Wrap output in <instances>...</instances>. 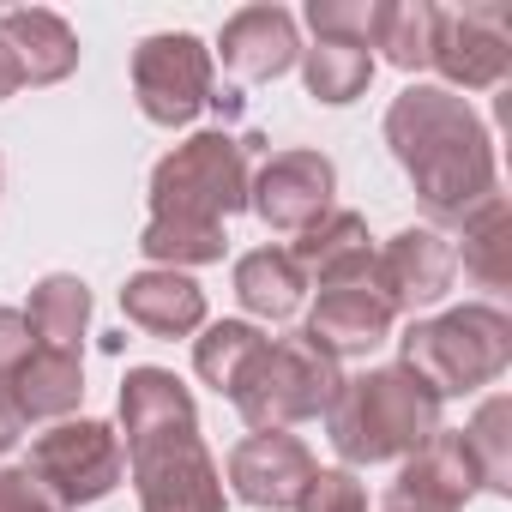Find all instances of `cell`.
Returning a JSON list of instances; mask_svg holds the SVG:
<instances>
[{
	"label": "cell",
	"mask_w": 512,
	"mask_h": 512,
	"mask_svg": "<svg viewBox=\"0 0 512 512\" xmlns=\"http://www.w3.org/2000/svg\"><path fill=\"white\" fill-rule=\"evenodd\" d=\"M247 205V145L229 133H199L169 151L151 175V223H145V260L205 266L223 260V217Z\"/></svg>",
	"instance_id": "1"
},
{
	"label": "cell",
	"mask_w": 512,
	"mask_h": 512,
	"mask_svg": "<svg viewBox=\"0 0 512 512\" xmlns=\"http://www.w3.org/2000/svg\"><path fill=\"white\" fill-rule=\"evenodd\" d=\"M386 139L440 223H464L470 211L494 199V151L458 91L410 85L386 109Z\"/></svg>",
	"instance_id": "2"
},
{
	"label": "cell",
	"mask_w": 512,
	"mask_h": 512,
	"mask_svg": "<svg viewBox=\"0 0 512 512\" xmlns=\"http://www.w3.org/2000/svg\"><path fill=\"white\" fill-rule=\"evenodd\" d=\"M127 464L139 482V512H223V482L199 446L193 398L163 368H133L121 386Z\"/></svg>",
	"instance_id": "3"
},
{
	"label": "cell",
	"mask_w": 512,
	"mask_h": 512,
	"mask_svg": "<svg viewBox=\"0 0 512 512\" xmlns=\"http://www.w3.org/2000/svg\"><path fill=\"white\" fill-rule=\"evenodd\" d=\"M326 428L350 464H386L422 452L440 434V398L410 368H374L338 386V398L326 404Z\"/></svg>",
	"instance_id": "4"
},
{
	"label": "cell",
	"mask_w": 512,
	"mask_h": 512,
	"mask_svg": "<svg viewBox=\"0 0 512 512\" xmlns=\"http://www.w3.org/2000/svg\"><path fill=\"white\" fill-rule=\"evenodd\" d=\"M338 356L320 350L308 332H290V338H260V350L247 356V368L235 374L229 386V404L260 428V434H284L290 422H308L320 416L332 398H338Z\"/></svg>",
	"instance_id": "5"
},
{
	"label": "cell",
	"mask_w": 512,
	"mask_h": 512,
	"mask_svg": "<svg viewBox=\"0 0 512 512\" xmlns=\"http://www.w3.org/2000/svg\"><path fill=\"white\" fill-rule=\"evenodd\" d=\"M512 362V320L500 308H452L428 326L404 332V368L434 392H476L488 380H500Z\"/></svg>",
	"instance_id": "6"
},
{
	"label": "cell",
	"mask_w": 512,
	"mask_h": 512,
	"mask_svg": "<svg viewBox=\"0 0 512 512\" xmlns=\"http://www.w3.org/2000/svg\"><path fill=\"white\" fill-rule=\"evenodd\" d=\"M25 470L55 506H85V500H103L121 482L127 452H121V434L103 428V422H61V428L37 434Z\"/></svg>",
	"instance_id": "7"
},
{
	"label": "cell",
	"mask_w": 512,
	"mask_h": 512,
	"mask_svg": "<svg viewBox=\"0 0 512 512\" xmlns=\"http://www.w3.org/2000/svg\"><path fill=\"white\" fill-rule=\"evenodd\" d=\"M133 91H139L145 121H157V127L193 121L211 103V49L187 31L145 37L133 55Z\"/></svg>",
	"instance_id": "8"
},
{
	"label": "cell",
	"mask_w": 512,
	"mask_h": 512,
	"mask_svg": "<svg viewBox=\"0 0 512 512\" xmlns=\"http://www.w3.org/2000/svg\"><path fill=\"white\" fill-rule=\"evenodd\" d=\"M428 67L464 91H494L512 73V13L506 7H434Z\"/></svg>",
	"instance_id": "9"
},
{
	"label": "cell",
	"mask_w": 512,
	"mask_h": 512,
	"mask_svg": "<svg viewBox=\"0 0 512 512\" xmlns=\"http://www.w3.org/2000/svg\"><path fill=\"white\" fill-rule=\"evenodd\" d=\"M332 187L338 175L320 151H278L260 169V181H247V199L278 235H302L314 217L332 211Z\"/></svg>",
	"instance_id": "10"
},
{
	"label": "cell",
	"mask_w": 512,
	"mask_h": 512,
	"mask_svg": "<svg viewBox=\"0 0 512 512\" xmlns=\"http://www.w3.org/2000/svg\"><path fill=\"white\" fill-rule=\"evenodd\" d=\"M452 272H458V253L446 235L434 229H404L386 241V253H374V290L392 302V314L404 308H428L452 290Z\"/></svg>",
	"instance_id": "11"
},
{
	"label": "cell",
	"mask_w": 512,
	"mask_h": 512,
	"mask_svg": "<svg viewBox=\"0 0 512 512\" xmlns=\"http://www.w3.org/2000/svg\"><path fill=\"white\" fill-rule=\"evenodd\" d=\"M314 482V458L296 434H253L229 452V488L247 500V506H296L302 488Z\"/></svg>",
	"instance_id": "12"
},
{
	"label": "cell",
	"mask_w": 512,
	"mask_h": 512,
	"mask_svg": "<svg viewBox=\"0 0 512 512\" xmlns=\"http://www.w3.org/2000/svg\"><path fill=\"white\" fill-rule=\"evenodd\" d=\"M290 260H296V272H302L308 284H320V290H338V284H362V278L374 272L368 223H362L356 211H326V217H314V223L296 235Z\"/></svg>",
	"instance_id": "13"
},
{
	"label": "cell",
	"mask_w": 512,
	"mask_h": 512,
	"mask_svg": "<svg viewBox=\"0 0 512 512\" xmlns=\"http://www.w3.org/2000/svg\"><path fill=\"white\" fill-rule=\"evenodd\" d=\"M392 320H398L392 302L374 290V278H362V284L320 290V308H314V320H308V338H314L320 350H332V356H362V350L386 344Z\"/></svg>",
	"instance_id": "14"
},
{
	"label": "cell",
	"mask_w": 512,
	"mask_h": 512,
	"mask_svg": "<svg viewBox=\"0 0 512 512\" xmlns=\"http://www.w3.org/2000/svg\"><path fill=\"white\" fill-rule=\"evenodd\" d=\"M0 43H7L19 79H31V85H55L79 61V43H73L67 19H55L43 7H0Z\"/></svg>",
	"instance_id": "15"
},
{
	"label": "cell",
	"mask_w": 512,
	"mask_h": 512,
	"mask_svg": "<svg viewBox=\"0 0 512 512\" xmlns=\"http://www.w3.org/2000/svg\"><path fill=\"white\" fill-rule=\"evenodd\" d=\"M296 19L284 7H247L223 25V67L241 79H278L296 61Z\"/></svg>",
	"instance_id": "16"
},
{
	"label": "cell",
	"mask_w": 512,
	"mask_h": 512,
	"mask_svg": "<svg viewBox=\"0 0 512 512\" xmlns=\"http://www.w3.org/2000/svg\"><path fill=\"white\" fill-rule=\"evenodd\" d=\"M392 488H398V494H416V500H434V506H446V512H458V506L482 488V470H476L464 434H446V428H440L422 452H410V464H404V476H398Z\"/></svg>",
	"instance_id": "17"
},
{
	"label": "cell",
	"mask_w": 512,
	"mask_h": 512,
	"mask_svg": "<svg viewBox=\"0 0 512 512\" xmlns=\"http://www.w3.org/2000/svg\"><path fill=\"white\" fill-rule=\"evenodd\" d=\"M121 308H127V320H133L139 332H151V338H187V332H199V320H205V296H199V284L181 278V272H139V278L121 290Z\"/></svg>",
	"instance_id": "18"
},
{
	"label": "cell",
	"mask_w": 512,
	"mask_h": 512,
	"mask_svg": "<svg viewBox=\"0 0 512 512\" xmlns=\"http://www.w3.org/2000/svg\"><path fill=\"white\" fill-rule=\"evenodd\" d=\"M7 392H13V404H19L25 422H55V416H67V410L79 404V392H85V380H79V350H49V344H37V350L7 374Z\"/></svg>",
	"instance_id": "19"
},
{
	"label": "cell",
	"mask_w": 512,
	"mask_h": 512,
	"mask_svg": "<svg viewBox=\"0 0 512 512\" xmlns=\"http://www.w3.org/2000/svg\"><path fill=\"white\" fill-rule=\"evenodd\" d=\"M302 290H308V278L296 272L290 247H260V253H247L235 266V296L260 320H290L302 308Z\"/></svg>",
	"instance_id": "20"
},
{
	"label": "cell",
	"mask_w": 512,
	"mask_h": 512,
	"mask_svg": "<svg viewBox=\"0 0 512 512\" xmlns=\"http://www.w3.org/2000/svg\"><path fill=\"white\" fill-rule=\"evenodd\" d=\"M506 235H512V217H506V199L494 193L482 211L464 217V247H452L458 260H464V272L476 284H488V290H500L512 278V241Z\"/></svg>",
	"instance_id": "21"
},
{
	"label": "cell",
	"mask_w": 512,
	"mask_h": 512,
	"mask_svg": "<svg viewBox=\"0 0 512 512\" xmlns=\"http://www.w3.org/2000/svg\"><path fill=\"white\" fill-rule=\"evenodd\" d=\"M85 314H91V290L79 284V278H43L37 284V296H31V308H25V320H31V332H37V344H49V350H79V332H85Z\"/></svg>",
	"instance_id": "22"
},
{
	"label": "cell",
	"mask_w": 512,
	"mask_h": 512,
	"mask_svg": "<svg viewBox=\"0 0 512 512\" xmlns=\"http://www.w3.org/2000/svg\"><path fill=\"white\" fill-rule=\"evenodd\" d=\"M368 79H374V55L368 49H356V43H320V49H308V91L320 103H350V97L368 91Z\"/></svg>",
	"instance_id": "23"
},
{
	"label": "cell",
	"mask_w": 512,
	"mask_h": 512,
	"mask_svg": "<svg viewBox=\"0 0 512 512\" xmlns=\"http://www.w3.org/2000/svg\"><path fill=\"white\" fill-rule=\"evenodd\" d=\"M428 37H434V7H386L380 0V25H374V49H386V61L392 67H404V73H416V67H428Z\"/></svg>",
	"instance_id": "24"
},
{
	"label": "cell",
	"mask_w": 512,
	"mask_h": 512,
	"mask_svg": "<svg viewBox=\"0 0 512 512\" xmlns=\"http://www.w3.org/2000/svg\"><path fill=\"white\" fill-rule=\"evenodd\" d=\"M253 350H260V332L223 320V326H211V332L199 338L193 368H199V380H205V386H217V392L229 398V386H235V374L247 368V356H253Z\"/></svg>",
	"instance_id": "25"
},
{
	"label": "cell",
	"mask_w": 512,
	"mask_h": 512,
	"mask_svg": "<svg viewBox=\"0 0 512 512\" xmlns=\"http://www.w3.org/2000/svg\"><path fill=\"white\" fill-rule=\"evenodd\" d=\"M506 422H512V404L506 398H488L482 410H476V422L464 428V446H470V458H476V470H482V488H512L506 476H512V458H506Z\"/></svg>",
	"instance_id": "26"
},
{
	"label": "cell",
	"mask_w": 512,
	"mask_h": 512,
	"mask_svg": "<svg viewBox=\"0 0 512 512\" xmlns=\"http://www.w3.org/2000/svg\"><path fill=\"white\" fill-rule=\"evenodd\" d=\"M308 25L320 31V43H356L374 55V25H380V0H314Z\"/></svg>",
	"instance_id": "27"
},
{
	"label": "cell",
	"mask_w": 512,
	"mask_h": 512,
	"mask_svg": "<svg viewBox=\"0 0 512 512\" xmlns=\"http://www.w3.org/2000/svg\"><path fill=\"white\" fill-rule=\"evenodd\" d=\"M296 512H368V488L350 470H314V482L302 488Z\"/></svg>",
	"instance_id": "28"
},
{
	"label": "cell",
	"mask_w": 512,
	"mask_h": 512,
	"mask_svg": "<svg viewBox=\"0 0 512 512\" xmlns=\"http://www.w3.org/2000/svg\"><path fill=\"white\" fill-rule=\"evenodd\" d=\"M37 350V332H31V320L19 314V308H0V380H7L25 356Z\"/></svg>",
	"instance_id": "29"
},
{
	"label": "cell",
	"mask_w": 512,
	"mask_h": 512,
	"mask_svg": "<svg viewBox=\"0 0 512 512\" xmlns=\"http://www.w3.org/2000/svg\"><path fill=\"white\" fill-rule=\"evenodd\" d=\"M0 512H61V506L31 482V470H0Z\"/></svg>",
	"instance_id": "30"
},
{
	"label": "cell",
	"mask_w": 512,
	"mask_h": 512,
	"mask_svg": "<svg viewBox=\"0 0 512 512\" xmlns=\"http://www.w3.org/2000/svg\"><path fill=\"white\" fill-rule=\"evenodd\" d=\"M19 428H25V416H19V404H13V392H7V380H0V452L19 440Z\"/></svg>",
	"instance_id": "31"
},
{
	"label": "cell",
	"mask_w": 512,
	"mask_h": 512,
	"mask_svg": "<svg viewBox=\"0 0 512 512\" xmlns=\"http://www.w3.org/2000/svg\"><path fill=\"white\" fill-rule=\"evenodd\" d=\"M380 512H446V506H434V500H416V494H398V488H392Z\"/></svg>",
	"instance_id": "32"
},
{
	"label": "cell",
	"mask_w": 512,
	"mask_h": 512,
	"mask_svg": "<svg viewBox=\"0 0 512 512\" xmlns=\"http://www.w3.org/2000/svg\"><path fill=\"white\" fill-rule=\"evenodd\" d=\"M25 79H19V67H13V55H7V43H0V97H13Z\"/></svg>",
	"instance_id": "33"
}]
</instances>
